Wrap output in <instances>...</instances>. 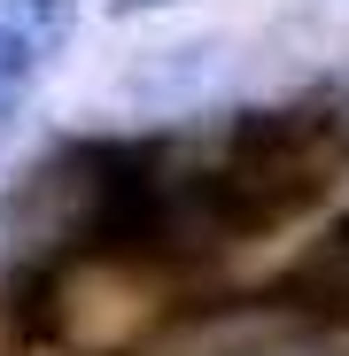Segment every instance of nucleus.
Instances as JSON below:
<instances>
[{
	"label": "nucleus",
	"mask_w": 349,
	"mask_h": 356,
	"mask_svg": "<svg viewBox=\"0 0 349 356\" xmlns=\"http://www.w3.org/2000/svg\"><path fill=\"white\" fill-rule=\"evenodd\" d=\"M349 170V108L341 101H287V108H256L225 132V147L210 163H194L202 178V209L217 225L225 248L256 241L272 225H295L303 209H318Z\"/></svg>",
	"instance_id": "nucleus-1"
},
{
	"label": "nucleus",
	"mask_w": 349,
	"mask_h": 356,
	"mask_svg": "<svg viewBox=\"0 0 349 356\" xmlns=\"http://www.w3.org/2000/svg\"><path fill=\"white\" fill-rule=\"evenodd\" d=\"M70 8L78 0H0V108H8L70 31Z\"/></svg>",
	"instance_id": "nucleus-2"
},
{
	"label": "nucleus",
	"mask_w": 349,
	"mask_h": 356,
	"mask_svg": "<svg viewBox=\"0 0 349 356\" xmlns=\"http://www.w3.org/2000/svg\"><path fill=\"white\" fill-rule=\"evenodd\" d=\"M279 310H295V318H326V325L349 318V217L326 232V241H318L295 271H287Z\"/></svg>",
	"instance_id": "nucleus-3"
}]
</instances>
